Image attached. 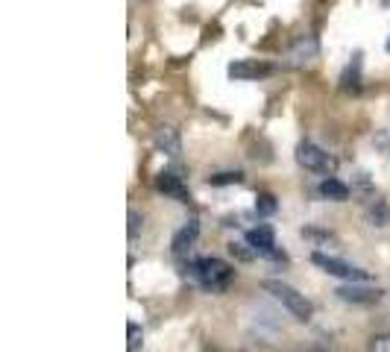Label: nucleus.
Instances as JSON below:
<instances>
[{
	"label": "nucleus",
	"instance_id": "nucleus-1",
	"mask_svg": "<svg viewBox=\"0 0 390 352\" xmlns=\"http://www.w3.org/2000/svg\"><path fill=\"white\" fill-rule=\"evenodd\" d=\"M185 271H188V276L194 282H200L205 291H211V294L226 291L232 282V276H235V271L223 262V258H194V262L185 264Z\"/></svg>",
	"mask_w": 390,
	"mask_h": 352
},
{
	"label": "nucleus",
	"instance_id": "nucleus-2",
	"mask_svg": "<svg viewBox=\"0 0 390 352\" xmlns=\"http://www.w3.org/2000/svg\"><path fill=\"white\" fill-rule=\"evenodd\" d=\"M261 288H264V291L270 294L273 299H279V303H282V305H285L287 312H291L296 320H302V323H308V320L314 317V305H311V299H308L305 294H300L296 288L279 282V279H264Z\"/></svg>",
	"mask_w": 390,
	"mask_h": 352
},
{
	"label": "nucleus",
	"instance_id": "nucleus-3",
	"mask_svg": "<svg viewBox=\"0 0 390 352\" xmlns=\"http://www.w3.org/2000/svg\"><path fill=\"white\" fill-rule=\"evenodd\" d=\"M296 162H300L305 171L320 173V176H326V179L328 176H335V171H337V159L332 156V153H326L323 147L311 144V141L296 144Z\"/></svg>",
	"mask_w": 390,
	"mask_h": 352
},
{
	"label": "nucleus",
	"instance_id": "nucleus-4",
	"mask_svg": "<svg viewBox=\"0 0 390 352\" xmlns=\"http://www.w3.org/2000/svg\"><path fill=\"white\" fill-rule=\"evenodd\" d=\"M311 262L317 267H323V271L328 276H337V279H343L346 285H355V282H367L369 273L361 271V267H355V264H349V262H341V258H335V255H326V253H314L311 255Z\"/></svg>",
	"mask_w": 390,
	"mask_h": 352
},
{
	"label": "nucleus",
	"instance_id": "nucleus-5",
	"mask_svg": "<svg viewBox=\"0 0 390 352\" xmlns=\"http://www.w3.org/2000/svg\"><path fill=\"white\" fill-rule=\"evenodd\" d=\"M335 294H337V299H343V303H355V305H369V303H378V299L385 297L382 288H367L364 282L341 285Z\"/></svg>",
	"mask_w": 390,
	"mask_h": 352
},
{
	"label": "nucleus",
	"instance_id": "nucleus-6",
	"mask_svg": "<svg viewBox=\"0 0 390 352\" xmlns=\"http://www.w3.org/2000/svg\"><path fill=\"white\" fill-rule=\"evenodd\" d=\"M197 235H200V221H197V217H191V221L185 223L177 235H173V241H170L173 255H177V258H185V255H188V253H191V247L197 244Z\"/></svg>",
	"mask_w": 390,
	"mask_h": 352
},
{
	"label": "nucleus",
	"instance_id": "nucleus-7",
	"mask_svg": "<svg viewBox=\"0 0 390 352\" xmlns=\"http://www.w3.org/2000/svg\"><path fill=\"white\" fill-rule=\"evenodd\" d=\"M246 244H250L259 255L279 258V250H276V235H273L270 226H255V229H250L246 232Z\"/></svg>",
	"mask_w": 390,
	"mask_h": 352
},
{
	"label": "nucleus",
	"instance_id": "nucleus-8",
	"mask_svg": "<svg viewBox=\"0 0 390 352\" xmlns=\"http://www.w3.org/2000/svg\"><path fill=\"white\" fill-rule=\"evenodd\" d=\"M273 68L264 65V62H255V59H238L229 65V77L232 79H261V77H270Z\"/></svg>",
	"mask_w": 390,
	"mask_h": 352
},
{
	"label": "nucleus",
	"instance_id": "nucleus-9",
	"mask_svg": "<svg viewBox=\"0 0 390 352\" xmlns=\"http://www.w3.org/2000/svg\"><path fill=\"white\" fill-rule=\"evenodd\" d=\"M156 188H159L161 194L173 197V200H179V203H188V200H191V194H188V188H185L182 176H177L173 171H161V173L156 176Z\"/></svg>",
	"mask_w": 390,
	"mask_h": 352
},
{
	"label": "nucleus",
	"instance_id": "nucleus-10",
	"mask_svg": "<svg viewBox=\"0 0 390 352\" xmlns=\"http://www.w3.org/2000/svg\"><path fill=\"white\" fill-rule=\"evenodd\" d=\"M156 147L164 153V156H170V159H179V153H182V138H179V129L177 127H159L156 129Z\"/></svg>",
	"mask_w": 390,
	"mask_h": 352
},
{
	"label": "nucleus",
	"instance_id": "nucleus-11",
	"mask_svg": "<svg viewBox=\"0 0 390 352\" xmlns=\"http://www.w3.org/2000/svg\"><path fill=\"white\" fill-rule=\"evenodd\" d=\"M364 217H367L369 226H376V229H385V226H390V205L382 200V197H373V200H369V205H367V212H364Z\"/></svg>",
	"mask_w": 390,
	"mask_h": 352
},
{
	"label": "nucleus",
	"instance_id": "nucleus-12",
	"mask_svg": "<svg viewBox=\"0 0 390 352\" xmlns=\"http://www.w3.org/2000/svg\"><path fill=\"white\" fill-rule=\"evenodd\" d=\"M317 194H320L323 200H332V203H346L349 200V188H346L341 179H335V176L323 179L320 188H317Z\"/></svg>",
	"mask_w": 390,
	"mask_h": 352
},
{
	"label": "nucleus",
	"instance_id": "nucleus-13",
	"mask_svg": "<svg viewBox=\"0 0 390 352\" xmlns=\"http://www.w3.org/2000/svg\"><path fill=\"white\" fill-rule=\"evenodd\" d=\"M317 56V38L314 36H305V38H300L296 41V47L291 50V65H305V62H311Z\"/></svg>",
	"mask_w": 390,
	"mask_h": 352
},
{
	"label": "nucleus",
	"instance_id": "nucleus-14",
	"mask_svg": "<svg viewBox=\"0 0 390 352\" xmlns=\"http://www.w3.org/2000/svg\"><path fill=\"white\" fill-rule=\"evenodd\" d=\"M341 86H343V91H358V88H361V53H355L352 62L346 65L343 77H341Z\"/></svg>",
	"mask_w": 390,
	"mask_h": 352
},
{
	"label": "nucleus",
	"instance_id": "nucleus-15",
	"mask_svg": "<svg viewBox=\"0 0 390 352\" xmlns=\"http://www.w3.org/2000/svg\"><path fill=\"white\" fill-rule=\"evenodd\" d=\"M244 173L241 171H226V173H214L209 176V185H241Z\"/></svg>",
	"mask_w": 390,
	"mask_h": 352
},
{
	"label": "nucleus",
	"instance_id": "nucleus-16",
	"mask_svg": "<svg viewBox=\"0 0 390 352\" xmlns=\"http://www.w3.org/2000/svg\"><path fill=\"white\" fill-rule=\"evenodd\" d=\"M276 209H279V205H276L273 194H259V197H255V212H259V214L270 217V214H276Z\"/></svg>",
	"mask_w": 390,
	"mask_h": 352
},
{
	"label": "nucleus",
	"instance_id": "nucleus-17",
	"mask_svg": "<svg viewBox=\"0 0 390 352\" xmlns=\"http://www.w3.org/2000/svg\"><path fill=\"white\" fill-rule=\"evenodd\" d=\"M127 338H129V340H127V349H129V352H138V349H141V338H144L141 326H138V323H129V326H127Z\"/></svg>",
	"mask_w": 390,
	"mask_h": 352
},
{
	"label": "nucleus",
	"instance_id": "nucleus-18",
	"mask_svg": "<svg viewBox=\"0 0 390 352\" xmlns=\"http://www.w3.org/2000/svg\"><path fill=\"white\" fill-rule=\"evenodd\" d=\"M250 244H238V241H232L229 244V253L235 255V258H241V262H252L255 258V250H246Z\"/></svg>",
	"mask_w": 390,
	"mask_h": 352
},
{
	"label": "nucleus",
	"instance_id": "nucleus-19",
	"mask_svg": "<svg viewBox=\"0 0 390 352\" xmlns=\"http://www.w3.org/2000/svg\"><path fill=\"white\" fill-rule=\"evenodd\" d=\"M367 349H369V352H390V332H387V335H376V338H369Z\"/></svg>",
	"mask_w": 390,
	"mask_h": 352
},
{
	"label": "nucleus",
	"instance_id": "nucleus-20",
	"mask_svg": "<svg viewBox=\"0 0 390 352\" xmlns=\"http://www.w3.org/2000/svg\"><path fill=\"white\" fill-rule=\"evenodd\" d=\"M138 226H141V217L135 209H129V238H135L138 235Z\"/></svg>",
	"mask_w": 390,
	"mask_h": 352
},
{
	"label": "nucleus",
	"instance_id": "nucleus-21",
	"mask_svg": "<svg viewBox=\"0 0 390 352\" xmlns=\"http://www.w3.org/2000/svg\"><path fill=\"white\" fill-rule=\"evenodd\" d=\"M305 352H323V349H305Z\"/></svg>",
	"mask_w": 390,
	"mask_h": 352
},
{
	"label": "nucleus",
	"instance_id": "nucleus-22",
	"mask_svg": "<svg viewBox=\"0 0 390 352\" xmlns=\"http://www.w3.org/2000/svg\"><path fill=\"white\" fill-rule=\"evenodd\" d=\"M387 53H390V38H387Z\"/></svg>",
	"mask_w": 390,
	"mask_h": 352
}]
</instances>
